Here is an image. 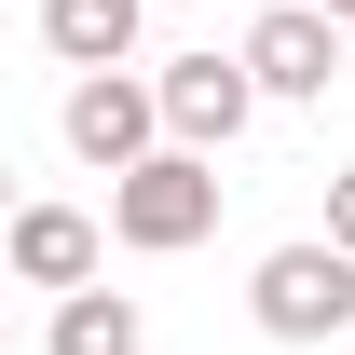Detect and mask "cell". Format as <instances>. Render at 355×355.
I'll return each mask as SVG.
<instances>
[{"label": "cell", "mask_w": 355, "mask_h": 355, "mask_svg": "<svg viewBox=\"0 0 355 355\" xmlns=\"http://www.w3.org/2000/svg\"><path fill=\"white\" fill-rule=\"evenodd\" d=\"M110 232H123L137 260H178V246H205L219 232V150H137L123 178H110Z\"/></svg>", "instance_id": "cell-1"}, {"label": "cell", "mask_w": 355, "mask_h": 355, "mask_svg": "<svg viewBox=\"0 0 355 355\" xmlns=\"http://www.w3.org/2000/svg\"><path fill=\"white\" fill-rule=\"evenodd\" d=\"M246 314H260L273 342H342L355 328V246H328V232L273 246V260L246 273Z\"/></svg>", "instance_id": "cell-2"}, {"label": "cell", "mask_w": 355, "mask_h": 355, "mask_svg": "<svg viewBox=\"0 0 355 355\" xmlns=\"http://www.w3.org/2000/svg\"><path fill=\"white\" fill-rule=\"evenodd\" d=\"M69 150H83L96 178H123L137 150H164V96L137 83V69H83V83H69Z\"/></svg>", "instance_id": "cell-3"}, {"label": "cell", "mask_w": 355, "mask_h": 355, "mask_svg": "<svg viewBox=\"0 0 355 355\" xmlns=\"http://www.w3.org/2000/svg\"><path fill=\"white\" fill-rule=\"evenodd\" d=\"M232 55H246V83H260V96H328V83H342V14L273 0V14H260Z\"/></svg>", "instance_id": "cell-4"}, {"label": "cell", "mask_w": 355, "mask_h": 355, "mask_svg": "<svg viewBox=\"0 0 355 355\" xmlns=\"http://www.w3.org/2000/svg\"><path fill=\"white\" fill-rule=\"evenodd\" d=\"M150 96H164V137H178V150H232V137H246V110H260L246 55H178Z\"/></svg>", "instance_id": "cell-5"}, {"label": "cell", "mask_w": 355, "mask_h": 355, "mask_svg": "<svg viewBox=\"0 0 355 355\" xmlns=\"http://www.w3.org/2000/svg\"><path fill=\"white\" fill-rule=\"evenodd\" d=\"M0 246H14V287H96V219L83 205H14Z\"/></svg>", "instance_id": "cell-6"}, {"label": "cell", "mask_w": 355, "mask_h": 355, "mask_svg": "<svg viewBox=\"0 0 355 355\" xmlns=\"http://www.w3.org/2000/svg\"><path fill=\"white\" fill-rule=\"evenodd\" d=\"M137 14H150V0H42V42L69 55V69H123V55H137Z\"/></svg>", "instance_id": "cell-7"}, {"label": "cell", "mask_w": 355, "mask_h": 355, "mask_svg": "<svg viewBox=\"0 0 355 355\" xmlns=\"http://www.w3.org/2000/svg\"><path fill=\"white\" fill-rule=\"evenodd\" d=\"M150 342V314L123 287H55V355H137Z\"/></svg>", "instance_id": "cell-8"}, {"label": "cell", "mask_w": 355, "mask_h": 355, "mask_svg": "<svg viewBox=\"0 0 355 355\" xmlns=\"http://www.w3.org/2000/svg\"><path fill=\"white\" fill-rule=\"evenodd\" d=\"M328 246H355V164H342V191H328Z\"/></svg>", "instance_id": "cell-9"}, {"label": "cell", "mask_w": 355, "mask_h": 355, "mask_svg": "<svg viewBox=\"0 0 355 355\" xmlns=\"http://www.w3.org/2000/svg\"><path fill=\"white\" fill-rule=\"evenodd\" d=\"M0 219H14V164H0Z\"/></svg>", "instance_id": "cell-10"}, {"label": "cell", "mask_w": 355, "mask_h": 355, "mask_svg": "<svg viewBox=\"0 0 355 355\" xmlns=\"http://www.w3.org/2000/svg\"><path fill=\"white\" fill-rule=\"evenodd\" d=\"M314 14H342V28H355V0H314Z\"/></svg>", "instance_id": "cell-11"}, {"label": "cell", "mask_w": 355, "mask_h": 355, "mask_svg": "<svg viewBox=\"0 0 355 355\" xmlns=\"http://www.w3.org/2000/svg\"><path fill=\"white\" fill-rule=\"evenodd\" d=\"M0 355H14V328H0Z\"/></svg>", "instance_id": "cell-12"}]
</instances>
